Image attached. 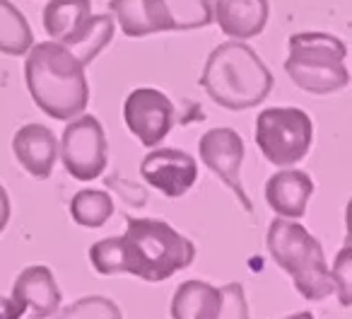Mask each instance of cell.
I'll return each mask as SVG.
<instances>
[{
  "label": "cell",
  "mask_w": 352,
  "mask_h": 319,
  "mask_svg": "<svg viewBox=\"0 0 352 319\" xmlns=\"http://www.w3.org/2000/svg\"><path fill=\"white\" fill-rule=\"evenodd\" d=\"M25 83L36 107L56 121H70L87 109L85 63L58 41L32 44L25 61Z\"/></svg>",
  "instance_id": "1"
},
{
  "label": "cell",
  "mask_w": 352,
  "mask_h": 319,
  "mask_svg": "<svg viewBox=\"0 0 352 319\" xmlns=\"http://www.w3.org/2000/svg\"><path fill=\"white\" fill-rule=\"evenodd\" d=\"M198 83L215 104L244 112L268 99L273 73L249 44L232 39L210 51Z\"/></svg>",
  "instance_id": "2"
},
{
  "label": "cell",
  "mask_w": 352,
  "mask_h": 319,
  "mask_svg": "<svg viewBox=\"0 0 352 319\" xmlns=\"http://www.w3.org/2000/svg\"><path fill=\"white\" fill-rule=\"evenodd\" d=\"M126 235H121L123 274L147 283H162L196 259V245L188 237L157 218H126Z\"/></svg>",
  "instance_id": "3"
},
{
  "label": "cell",
  "mask_w": 352,
  "mask_h": 319,
  "mask_svg": "<svg viewBox=\"0 0 352 319\" xmlns=\"http://www.w3.org/2000/svg\"><path fill=\"white\" fill-rule=\"evenodd\" d=\"M265 247L275 264L292 278L294 290L302 298L326 300L336 293L321 242L302 223L287 218L273 220L268 225Z\"/></svg>",
  "instance_id": "4"
},
{
  "label": "cell",
  "mask_w": 352,
  "mask_h": 319,
  "mask_svg": "<svg viewBox=\"0 0 352 319\" xmlns=\"http://www.w3.org/2000/svg\"><path fill=\"white\" fill-rule=\"evenodd\" d=\"M289 56L285 73L299 90L309 94H333L347 88V46L338 37L326 32H302L287 41Z\"/></svg>",
  "instance_id": "5"
},
{
  "label": "cell",
  "mask_w": 352,
  "mask_h": 319,
  "mask_svg": "<svg viewBox=\"0 0 352 319\" xmlns=\"http://www.w3.org/2000/svg\"><path fill=\"white\" fill-rule=\"evenodd\" d=\"M41 22L46 34L73 51L85 65L113 39V20L109 15H92V0H49Z\"/></svg>",
  "instance_id": "6"
},
{
  "label": "cell",
  "mask_w": 352,
  "mask_h": 319,
  "mask_svg": "<svg viewBox=\"0 0 352 319\" xmlns=\"http://www.w3.org/2000/svg\"><path fill=\"white\" fill-rule=\"evenodd\" d=\"M314 121L304 109L270 107L256 119V145L275 167H292L309 155Z\"/></svg>",
  "instance_id": "7"
},
{
  "label": "cell",
  "mask_w": 352,
  "mask_h": 319,
  "mask_svg": "<svg viewBox=\"0 0 352 319\" xmlns=\"http://www.w3.org/2000/svg\"><path fill=\"white\" fill-rule=\"evenodd\" d=\"M58 155L65 172L78 182H92L107 169L109 145L104 126L92 114H78L65 126L58 143Z\"/></svg>",
  "instance_id": "8"
},
{
  "label": "cell",
  "mask_w": 352,
  "mask_h": 319,
  "mask_svg": "<svg viewBox=\"0 0 352 319\" xmlns=\"http://www.w3.org/2000/svg\"><path fill=\"white\" fill-rule=\"evenodd\" d=\"M244 138L234 131V128H210L208 133H203L201 143H198V155L206 163V167L212 174L222 179L227 187L234 192V196L239 198L241 208L246 213H254L249 194L244 192L241 184V163H244Z\"/></svg>",
  "instance_id": "9"
},
{
  "label": "cell",
  "mask_w": 352,
  "mask_h": 319,
  "mask_svg": "<svg viewBox=\"0 0 352 319\" xmlns=\"http://www.w3.org/2000/svg\"><path fill=\"white\" fill-rule=\"evenodd\" d=\"M174 104L155 88H138L123 104V121L128 131L145 147H157L174 126Z\"/></svg>",
  "instance_id": "10"
},
{
  "label": "cell",
  "mask_w": 352,
  "mask_h": 319,
  "mask_svg": "<svg viewBox=\"0 0 352 319\" xmlns=\"http://www.w3.org/2000/svg\"><path fill=\"white\" fill-rule=\"evenodd\" d=\"M140 174L166 198H182L198 182L196 157L179 147H157L140 163Z\"/></svg>",
  "instance_id": "11"
},
{
  "label": "cell",
  "mask_w": 352,
  "mask_h": 319,
  "mask_svg": "<svg viewBox=\"0 0 352 319\" xmlns=\"http://www.w3.org/2000/svg\"><path fill=\"white\" fill-rule=\"evenodd\" d=\"M12 152L25 172L34 179H49L58 157V138L44 123H25L12 138Z\"/></svg>",
  "instance_id": "12"
},
{
  "label": "cell",
  "mask_w": 352,
  "mask_h": 319,
  "mask_svg": "<svg viewBox=\"0 0 352 319\" xmlns=\"http://www.w3.org/2000/svg\"><path fill=\"white\" fill-rule=\"evenodd\" d=\"M12 298L25 305L30 319H49L63 302L56 276L49 266H27L12 285Z\"/></svg>",
  "instance_id": "13"
},
{
  "label": "cell",
  "mask_w": 352,
  "mask_h": 319,
  "mask_svg": "<svg viewBox=\"0 0 352 319\" xmlns=\"http://www.w3.org/2000/svg\"><path fill=\"white\" fill-rule=\"evenodd\" d=\"M314 194V182L302 169H280L265 184V201L278 218L299 220L307 216L309 198Z\"/></svg>",
  "instance_id": "14"
},
{
  "label": "cell",
  "mask_w": 352,
  "mask_h": 319,
  "mask_svg": "<svg viewBox=\"0 0 352 319\" xmlns=\"http://www.w3.org/2000/svg\"><path fill=\"white\" fill-rule=\"evenodd\" d=\"M268 0H215L212 22L232 39H251L258 37L268 25Z\"/></svg>",
  "instance_id": "15"
},
{
  "label": "cell",
  "mask_w": 352,
  "mask_h": 319,
  "mask_svg": "<svg viewBox=\"0 0 352 319\" xmlns=\"http://www.w3.org/2000/svg\"><path fill=\"white\" fill-rule=\"evenodd\" d=\"M109 10L131 39L171 32V20L162 0H109Z\"/></svg>",
  "instance_id": "16"
},
{
  "label": "cell",
  "mask_w": 352,
  "mask_h": 319,
  "mask_svg": "<svg viewBox=\"0 0 352 319\" xmlns=\"http://www.w3.org/2000/svg\"><path fill=\"white\" fill-rule=\"evenodd\" d=\"M222 290L206 280H184L171 300V319H217Z\"/></svg>",
  "instance_id": "17"
},
{
  "label": "cell",
  "mask_w": 352,
  "mask_h": 319,
  "mask_svg": "<svg viewBox=\"0 0 352 319\" xmlns=\"http://www.w3.org/2000/svg\"><path fill=\"white\" fill-rule=\"evenodd\" d=\"M32 44L34 34L20 8L12 6L10 0H0V54L25 56Z\"/></svg>",
  "instance_id": "18"
},
{
  "label": "cell",
  "mask_w": 352,
  "mask_h": 319,
  "mask_svg": "<svg viewBox=\"0 0 352 319\" xmlns=\"http://www.w3.org/2000/svg\"><path fill=\"white\" fill-rule=\"evenodd\" d=\"M70 216L82 227H102L113 216V198L102 189H82L70 201Z\"/></svg>",
  "instance_id": "19"
},
{
  "label": "cell",
  "mask_w": 352,
  "mask_h": 319,
  "mask_svg": "<svg viewBox=\"0 0 352 319\" xmlns=\"http://www.w3.org/2000/svg\"><path fill=\"white\" fill-rule=\"evenodd\" d=\"M169 12L171 32L203 30L212 25V8L215 0H162Z\"/></svg>",
  "instance_id": "20"
},
{
  "label": "cell",
  "mask_w": 352,
  "mask_h": 319,
  "mask_svg": "<svg viewBox=\"0 0 352 319\" xmlns=\"http://www.w3.org/2000/svg\"><path fill=\"white\" fill-rule=\"evenodd\" d=\"M49 319H123V312L111 298L87 295V298L75 300L73 305L63 309L58 307Z\"/></svg>",
  "instance_id": "21"
},
{
  "label": "cell",
  "mask_w": 352,
  "mask_h": 319,
  "mask_svg": "<svg viewBox=\"0 0 352 319\" xmlns=\"http://www.w3.org/2000/svg\"><path fill=\"white\" fill-rule=\"evenodd\" d=\"M89 261L99 276H118L123 274V247L121 237L113 235L107 240H99L89 247Z\"/></svg>",
  "instance_id": "22"
},
{
  "label": "cell",
  "mask_w": 352,
  "mask_h": 319,
  "mask_svg": "<svg viewBox=\"0 0 352 319\" xmlns=\"http://www.w3.org/2000/svg\"><path fill=\"white\" fill-rule=\"evenodd\" d=\"M333 285H336V293L340 298L342 307H350L352 305V247L345 245L338 251L336 261H333L331 271Z\"/></svg>",
  "instance_id": "23"
},
{
  "label": "cell",
  "mask_w": 352,
  "mask_h": 319,
  "mask_svg": "<svg viewBox=\"0 0 352 319\" xmlns=\"http://www.w3.org/2000/svg\"><path fill=\"white\" fill-rule=\"evenodd\" d=\"M222 309L217 319H249V302L241 283L222 285Z\"/></svg>",
  "instance_id": "24"
},
{
  "label": "cell",
  "mask_w": 352,
  "mask_h": 319,
  "mask_svg": "<svg viewBox=\"0 0 352 319\" xmlns=\"http://www.w3.org/2000/svg\"><path fill=\"white\" fill-rule=\"evenodd\" d=\"M25 305L17 302L15 298H6V295H0V319H22L25 314Z\"/></svg>",
  "instance_id": "25"
},
{
  "label": "cell",
  "mask_w": 352,
  "mask_h": 319,
  "mask_svg": "<svg viewBox=\"0 0 352 319\" xmlns=\"http://www.w3.org/2000/svg\"><path fill=\"white\" fill-rule=\"evenodd\" d=\"M10 223V196H8L6 187L0 184V232L6 230Z\"/></svg>",
  "instance_id": "26"
},
{
  "label": "cell",
  "mask_w": 352,
  "mask_h": 319,
  "mask_svg": "<svg viewBox=\"0 0 352 319\" xmlns=\"http://www.w3.org/2000/svg\"><path fill=\"white\" fill-rule=\"evenodd\" d=\"M285 319H314V314L311 312H297V314H289V317H285Z\"/></svg>",
  "instance_id": "27"
}]
</instances>
